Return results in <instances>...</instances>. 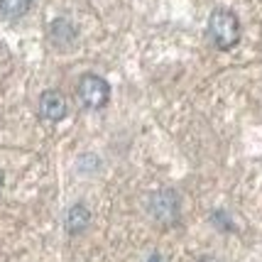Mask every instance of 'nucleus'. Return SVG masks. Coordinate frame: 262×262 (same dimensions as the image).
<instances>
[{
    "label": "nucleus",
    "instance_id": "3",
    "mask_svg": "<svg viewBox=\"0 0 262 262\" xmlns=\"http://www.w3.org/2000/svg\"><path fill=\"white\" fill-rule=\"evenodd\" d=\"M149 216L155 218L157 223L167 226V223H174L179 218V194L174 189H160L149 196Z\"/></svg>",
    "mask_w": 262,
    "mask_h": 262
},
{
    "label": "nucleus",
    "instance_id": "10",
    "mask_svg": "<svg viewBox=\"0 0 262 262\" xmlns=\"http://www.w3.org/2000/svg\"><path fill=\"white\" fill-rule=\"evenodd\" d=\"M201 262H218V260H216V257H204Z\"/></svg>",
    "mask_w": 262,
    "mask_h": 262
},
{
    "label": "nucleus",
    "instance_id": "8",
    "mask_svg": "<svg viewBox=\"0 0 262 262\" xmlns=\"http://www.w3.org/2000/svg\"><path fill=\"white\" fill-rule=\"evenodd\" d=\"M213 223H218V226H223V228H226V230H230V228H233V223H230V221H228V216H226L223 211H216V213H213Z\"/></svg>",
    "mask_w": 262,
    "mask_h": 262
},
{
    "label": "nucleus",
    "instance_id": "1",
    "mask_svg": "<svg viewBox=\"0 0 262 262\" xmlns=\"http://www.w3.org/2000/svg\"><path fill=\"white\" fill-rule=\"evenodd\" d=\"M208 37L211 42L221 49L228 52L240 42V20L238 15L228 8H216L208 15Z\"/></svg>",
    "mask_w": 262,
    "mask_h": 262
},
{
    "label": "nucleus",
    "instance_id": "4",
    "mask_svg": "<svg viewBox=\"0 0 262 262\" xmlns=\"http://www.w3.org/2000/svg\"><path fill=\"white\" fill-rule=\"evenodd\" d=\"M67 111H69L67 98L57 89H47L39 96V118H45L49 123H61L67 118Z\"/></svg>",
    "mask_w": 262,
    "mask_h": 262
},
{
    "label": "nucleus",
    "instance_id": "2",
    "mask_svg": "<svg viewBox=\"0 0 262 262\" xmlns=\"http://www.w3.org/2000/svg\"><path fill=\"white\" fill-rule=\"evenodd\" d=\"M79 101L89 111H101L105 103L111 101V83L98 76V74H83L79 81Z\"/></svg>",
    "mask_w": 262,
    "mask_h": 262
},
{
    "label": "nucleus",
    "instance_id": "11",
    "mask_svg": "<svg viewBox=\"0 0 262 262\" xmlns=\"http://www.w3.org/2000/svg\"><path fill=\"white\" fill-rule=\"evenodd\" d=\"M3 182H5V179H3V171H0V189H3Z\"/></svg>",
    "mask_w": 262,
    "mask_h": 262
},
{
    "label": "nucleus",
    "instance_id": "7",
    "mask_svg": "<svg viewBox=\"0 0 262 262\" xmlns=\"http://www.w3.org/2000/svg\"><path fill=\"white\" fill-rule=\"evenodd\" d=\"M32 8V0H0V15L8 20H20Z\"/></svg>",
    "mask_w": 262,
    "mask_h": 262
},
{
    "label": "nucleus",
    "instance_id": "5",
    "mask_svg": "<svg viewBox=\"0 0 262 262\" xmlns=\"http://www.w3.org/2000/svg\"><path fill=\"white\" fill-rule=\"evenodd\" d=\"M47 34H49V42L57 47V49H61V52L71 49V47L76 45V39H79V30H76V25L71 23V20H67V17H57V20H52Z\"/></svg>",
    "mask_w": 262,
    "mask_h": 262
},
{
    "label": "nucleus",
    "instance_id": "9",
    "mask_svg": "<svg viewBox=\"0 0 262 262\" xmlns=\"http://www.w3.org/2000/svg\"><path fill=\"white\" fill-rule=\"evenodd\" d=\"M147 262H162V257L157 255V252H155V255H149V260H147Z\"/></svg>",
    "mask_w": 262,
    "mask_h": 262
},
{
    "label": "nucleus",
    "instance_id": "6",
    "mask_svg": "<svg viewBox=\"0 0 262 262\" xmlns=\"http://www.w3.org/2000/svg\"><path fill=\"white\" fill-rule=\"evenodd\" d=\"M89 223H91V211L83 204H74L67 211V230L71 235L83 233V230L89 228Z\"/></svg>",
    "mask_w": 262,
    "mask_h": 262
}]
</instances>
